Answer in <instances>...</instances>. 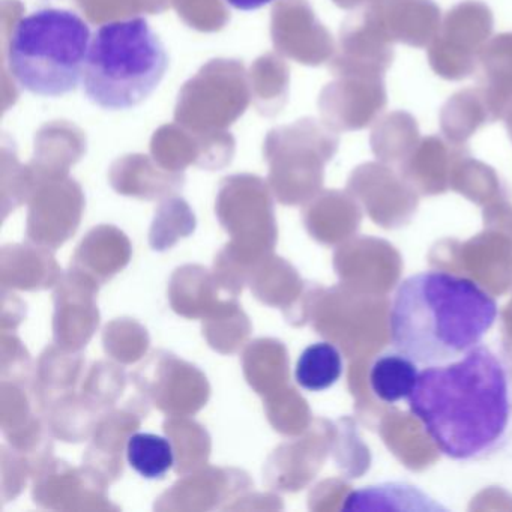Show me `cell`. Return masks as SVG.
<instances>
[{
	"mask_svg": "<svg viewBox=\"0 0 512 512\" xmlns=\"http://www.w3.org/2000/svg\"><path fill=\"white\" fill-rule=\"evenodd\" d=\"M431 442L455 461H481L512 442V362L488 346L428 365L407 398Z\"/></svg>",
	"mask_w": 512,
	"mask_h": 512,
	"instance_id": "obj_1",
	"label": "cell"
},
{
	"mask_svg": "<svg viewBox=\"0 0 512 512\" xmlns=\"http://www.w3.org/2000/svg\"><path fill=\"white\" fill-rule=\"evenodd\" d=\"M497 316L496 299L475 281L449 272H419L398 284L389 331L395 350L428 367L475 349Z\"/></svg>",
	"mask_w": 512,
	"mask_h": 512,
	"instance_id": "obj_2",
	"label": "cell"
},
{
	"mask_svg": "<svg viewBox=\"0 0 512 512\" xmlns=\"http://www.w3.org/2000/svg\"><path fill=\"white\" fill-rule=\"evenodd\" d=\"M169 68L166 46L143 17L101 26L89 47L83 92L104 110L121 112L145 103Z\"/></svg>",
	"mask_w": 512,
	"mask_h": 512,
	"instance_id": "obj_3",
	"label": "cell"
},
{
	"mask_svg": "<svg viewBox=\"0 0 512 512\" xmlns=\"http://www.w3.org/2000/svg\"><path fill=\"white\" fill-rule=\"evenodd\" d=\"M91 41V28L79 14L59 8L34 11L11 32L8 70L29 94L64 97L83 80Z\"/></svg>",
	"mask_w": 512,
	"mask_h": 512,
	"instance_id": "obj_4",
	"label": "cell"
},
{
	"mask_svg": "<svg viewBox=\"0 0 512 512\" xmlns=\"http://www.w3.org/2000/svg\"><path fill=\"white\" fill-rule=\"evenodd\" d=\"M419 364L398 350L377 356L371 365L370 385L379 400L394 404L407 400L418 382Z\"/></svg>",
	"mask_w": 512,
	"mask_h": 512,
	"instance_id": "obj_5",
	"label": "cell"
},
{
	"mask_svg": "<svg viewBox=\"0 0 512 512\" xmlns=\"http://www.w3.org/2000/svg\"><path fill=\"white\" fill-rule=\"evenodd\" d=\"M343 367L340 350L334 344H311L299 356L296 382L307 391H325L340 380Z\"/></svg>",
	"mask_w": 512,
	"mask_h": 512,
	"instance_id": "obj_6",
	"label": "cell"
},
{
	"mask_svg": "<svg viewBox=\"0 0 512 512\" xmlns=\"http://www.w3.org/2000/svg\"><path fill=\"white\" fill-rule=\"evenodd\" d=\"M130 466L146 479L163 478L175 463L172 443L152 433H136L128 439Z\"/></svg>",
	"mask_w": 512,
	"mask_h": 512,
	"instance_id": "obj_7",
	"label": "cell"
},
{
	"mask_svg": "<svg viewBox=\"0 0 512 512\" xmlns=\"http://www.w3.org/2000/svg\"><path fill=\"white\" fill-rule=\"evenodd\" d=\"M230 7L239 11H256L266 7L274 0H226Z\"/></svg>",
	"mask_w": 512,
	"mask_h": 512,
	"instance_id": "obj_8",
	"label": "cell"
}]
</instances>
